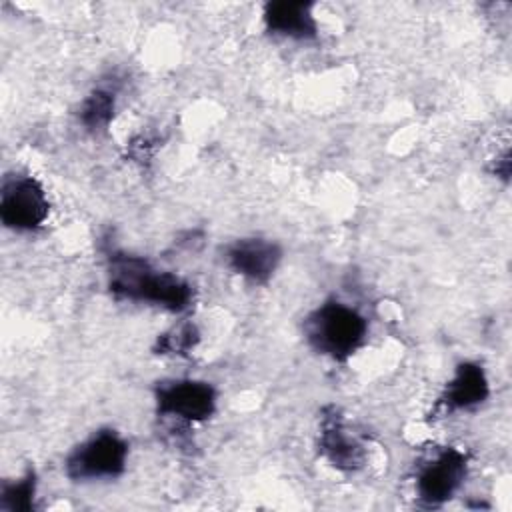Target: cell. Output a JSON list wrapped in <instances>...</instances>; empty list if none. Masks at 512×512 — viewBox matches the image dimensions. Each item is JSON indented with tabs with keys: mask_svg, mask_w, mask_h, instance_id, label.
Listing matches in <instances>:
<instances>
[{
	"mask_svg": "<svg viewBox=\"0 0 512 512\" xmlns=\"http://www.w3.org/2000/svg\"><path fill=\"white\" fill-rule=\"evenodd\" d=\"M114 116V94L104 88L92 90L78 108V120L86 130H104Z\"/></svg>",
	"mask_w": 512,
	"mask_h": 512,
	"instance_id": "obj_11",
	"label": "cell"
},
{
	"mask_svg": "<svg viewBox=\"0 0 512 512\" xmlns=\"http://www.w3.org/2000/svg\"><path fill=\"white\" fill-rule=\"evenodd\" d=\"M50 202L42 184L28 174L6 176L0 190V220L14 232H34L48 220Z\"/></svg>",
	"mask_w": 512,
	"mask_h": 512,
	"instance_id": "obj_4",
	"label": "cell"
},
{
	"mask_svg": "<svg viewBox=\"0 0 512 512\" xmlns=\"http://www.w3.org/2000/svg\"><path fill=\"white\" fill-rule=\"evenodd\" d=\"M156 412L162 418L194 424L208 420L216 410V390L204 380H166L154 392Z\"/></svg>",
	"mask_w": 512,
	"mask_h": 512,
	"instance_id": "obj_6",
	"label": "cell"
},
{
	"mask_svg": "<svg viewBox=\"0 0 512 512\" xmlns=\"http://www.w3.org/2000/svg\"><path fill=\"white\" fill-rule=\"evenodd\" d=\"M282 260V248L268 238H238L224 250L226 266L252 284H266Z\"/></svg>",
	"mask_w": 512,
	"mask_h": 512,
	"instance_id": "obj_7",
	"label": "cell"
},
{
	"mask_svg": "<svg viewBox=\"0 0 512 512\" xmlns=\"http://www.w3.org/2000/svg\"><path fill=\"white\" fill-rule=\"evenodd\" d=\"M108 290L122 300L184 312L190 308L194 290L180 276L158 270L146 258L122 250H110L106 256Z\"/></svg>",
	"mask_w": 512,
	"mask_h": 512,
	"instance_id": "obj_1",
	"label": "cell"
},
{
	"mask_svg": "<svg viewBox=\"0 0 512 512\" xmlns=\"http://www.w3.org/2000/svg\"><path fill=\"white\" fill-rule=\"evenodd\" d=\"M302 332L312 350L344 362L364 344L368 320L350 304L332 298L304 318Z\"/></svg>",
	"mask_w": 512,
	"mask_h": 512,
	"instance_id": "obj_2",
	"label": "cell"
},
{
	"mask_svg": "<svg viewBox=\"0 0 512 512\" xmlns=\"http://www.w3.org/2000/svg\"><path fill=\"white\" fill-rule=\"evenodd\" d=\"M128 460V442L110 428H102L80 442L64 460L66 476L74 482L118 478Z\"/></svg>",
	"mask_w": 512,
	"mask_h": 512,
	"instance_id": "obj_3",
	"label": "cell"
},
{
	"mask_svg": "<svg viewBox=\"0 0 512 512\" xmlns=\"http://www.w3.org/2000/svg\"><path fill=\"white\" fill-rule=\"evenodd\" d=\"M36 496V476L28 470L22 478L4 482L0 490V508L6 512H28L34 508Z\"/></svg>",
	"mask_w": 512,
	"mask_h": 512,
	"instance_id": "obj_12",
	"label": "cell"
},
{
	"mask_svg": "<svg viewBox=\"0 0 512 512\" xmlns=\"http://www.w3.org/2000/svg\"><path fill=\"white\" fill-rule=\"evenodd\" d=\"M264 26L270 34L290 40H312L318 34V24L310 2L274 0L264 6Z\"/></svg>",
	"mask_w": 512,
	"mask_h": 512,
	"instance_id": "obj_10",
	"label": "cell"
},
{
	"mask_svg": "<svg viewBox=\"0 0 512 512\" xmlns=\"http://www.w3.org/2000/svg\"><path fill=\"white\" fill-rule=\"evenodd\" d=\"M488 394L490 386L484 368L476 362H462L456 366L438 404L448 414L472 410L480 406L488 398Z\"/></svg>",
	"mask_w": 512,
	"mask_h": 512,
	"instance_id": "obj_9",
	"label": "cell"
},
{
	"mask_svg": "<svg viewBox=\"0 0 512 512\" xmlns=\"http://www.w3.org/2000/svg\"><path fill=\"white\" fill-rule=\"evenodd\" d=\"M318 450L334 468L342 472H356L366 462L364 444L358 440L356 434L350 432V428L336 414V410L322 418Z\"/></svg>",
	"mask_w": 512,
	"mask_h": 512,
	"instance_id": "obj_8",
	"label": "cell"
},
{
	"mask_svg": "<svg viewBox=\"0 0 512 512\" xmlns=\"http://www.w3.org/2000/svg\"><path fill=\"white\" fill-rule=\"evenodd\" d=\"M468 474V458L462 450L444 446L426 458L416 470L414 490L426 506L448 502L464 484Z\"/></svg>",
	"mask_w": 512,
	"mask_h": 512,
	"instance_id": "obj_5",
	"label": "cell"
},
{
	"mask_svg": "<svg viewBox=\"0 0 512 512\" xmlns=\"http://www.w3.org/2000/svg\"><path fill=\"white\" fill-rule=\"evenodd\" d=\"M200 340V334L192 322H182L162 334L156 342V352L158 354H188Z\"/></svg>",
	"mask_w": 512,
	"mask_h": 512,
	"instance_id": "obj_13",
	"label": "cell"
}]
</instances>
